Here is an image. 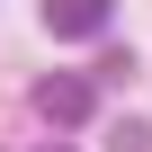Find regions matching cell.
Segmentation results:
<instances>
[{
	"mask_svg": "<svg viewBox=\"0 0 152 152\" xmlns=\"http://www.w3.org/2000/svg\"><path fill=\"white\" fill-rule=\"evenodd\" d=\"M45 27L54 36H99L107 27V0H45Z\"/></svg>",
	"mask_w": 152,
	"mask_h": 152,
	"instance_id": "7a4b0ae2",
	"label": "cell"
},
{
	"mask_svg": "<svg viewBox=\"0 0 152 152\" xmlns=\"http://www.w3.org/2000/svg\"><path fill=\"white\" fill-rule=\"evenodd\" d=\"M36 116L45 125H90L99 116V90L81 81V72H45V81H36Z\"/></svg>",
	"mask_w": 152,
	"mask_h": 152,
	"instance_id": "6da1fadb",
	"label": "cell"
}]
</instances>
